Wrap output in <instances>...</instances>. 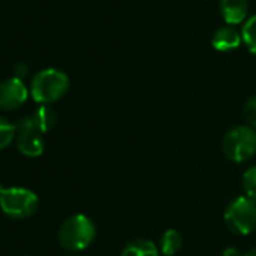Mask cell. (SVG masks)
I'll use <instances>...</instances> for the list:
<instances>
[{
	"mask_svg": "<svg viewBox=\"0 0 256 256\" xmlns=\"http://www.w3.org/2000/svg\"><path fill=\"white\" fill-rule=\"evenodd\" d=\"M70 89V77L58 68H46L38 71L30 82L32 98L42 104L48 106L60 100Z\"/></svg>",
	"mask_w": 256,
	"mask_h": 256,
	"instance_id": "1",
	"label": "cell"
},
{
	"mask_svg": "<svg viewBox=\"0 0 256 256\" xmlns=\"http://www.w3.org/2000/svg\"><path fill=\"white\" fill-rule=\"evenodd\" d=\"M95 224L84 214L68 217L59 228V242L70 252H82L88 248L95 240Z\"/></svg>",
	"mask_w": 256,
	"mask_h": 256,
	"instance_id": "2",
	"label": "cell"
},
{
	"mask_svg": "<svg viewBox=\"0 0 256 256\" xmlns=\"http://www.w3.org/2000/svg\"><path fill=\"white\" fill-rule=\"evenodd\" d=\"M223 154L234 163H244L256 154V130L250 125H236L224 134Z\"/></svg>",
	"mask_w": 256,
	"mask_h": 256,
	"instance_id": "3",
	"label": "cell"
},
{
	"mask_svg": "<svg viewBox=\"0 0 256 256\" xmlns=\"http://www.w3.org/2000/svg\"><path fill=\"white\" fill-rule=\"evenodd\" d=\"M38 196L24 187L4 188L0 186V208L12 218H28L38 210Z\"/></svg>",
	"mask_w": 256,
	"mask_h": 256,
	"instance_id": "4",
	"label": "cell"
},
{
	"mask_svg": "<svg viewBox=\"0 0 256 256\" xmlns=\"http://www.w3.org/2000/svg\"><path fill=\"white\" fill-rule=\"evenodd\" d=\"M224 223L238 235L250 234L256 228V202L247 196L234 199L224 210Z\"/></svg>",
	"mask_w": 256,
	"mask_h": 256,
	"instance_id": "5",
	"label": "cell"
},
{
	"mask_svg": "<svg viewBox=\"0 0 256 256\" xmlns=\"http://www.w3.org/2000/svg\"><path fill=\"white\" fill-rule=\"evenodd\" d=\"M29 96V90L22 78L11 77L0 83V108L16 110L22 107Z\"/></svg>",
	"mask_w": 256,
	"mask_h": 256,
	"instance_id": "6",
	"label": "cell"
},
{
	"mask_svg": "<svg viewBox=\"0 0 256 256\" xmlns=\"http://www.w3.org/2000/svg\"><path fill=\"white\" fill-rule=\"evenodd\" d=\"M222 18L229 24H241L247 18L248 2L247 0H220L218 4Z\"/></svg>",
	"mask_w": 256,
	"mask_h": 256,
	"instance_id": "7",
	"label": "cell"
},
{
	"mask_svg": "<svg viewBox=\"0 0 256 256\" xmlns=\"http://www.w3.org/2000/svg\"><path fill=\"white\" fill-rule=\"evenodd\" d=\"M242 36L241 34L234 29L232 26H224L220 28L214 32L212 38H211V44L217 52H232L235 48H238L241 46Z\"/></svg>",
	"mask_w": 256,
	"mask_h": 256,
	"instance_id": "8",
	"label": "cell"
},
{
	"mask_svg": "<svg viewBox=\"0 0 256 256\" xmlns=\"http://www.w3.org/2000/svg\"><path fill=\"white\" fill-rule=\"evenodd\" d=\"M17 146L18 151L26 157H40L44 152L46 144L41 138V133L32 130H22L17 138Z\"/></svg>",
	"mask_w": 256,
	"mask_h": 256,
	"instance_id": "9",
	"label": "cell"
},
{
	"mask_svg": "<svg viewBox=\"0 0 256 256\" xmlns=\"http://www.w3.org/2000/svg\"><path fill=\"white\" fill-rule=\"evenodd\" d=\"M120 256H158V247L151 240L138 238L122 248Z\"/></svg>",
	"mask_w": 256,
	"mask_h": 256,
	"instance_id": "10",
	"label": "cell"
},
{
	"mask_svg": "<svg viewBox=\"0 0 256 256\" xmlns=\"http://www.w3.org/2000/svg\"><path fill=\"white\" fill-rule=\"evenodd\" d=\"M34 120V126L38 133H48L52 132L56 122H58V114L56 112L48 107V106H41L35 113L30 114Z\"/></svg>",
	"mask_w": 256,
	"mask_h": 256,
	"instance_id": "11",
	"label": "cell"
},
{
	"mask_svg": "<svg viewBox=\"0 0 256 256\" xmlns=\"http://www.w3.org/2000/svg\"><path fill=\"white\" fill-rule=\"evenodd\" d=\"M182 246V236L176 229H168L160 236V252L164 256H174Z\"/></svg>",
	"mask_w": 256,
	"mask_h": 256,
	"instance_id": "12",
	"label": "cell"
},
{
	"mask_svg": "<svg viewBox=\"0 0 256 256\" xmlns=\"http://www.w3.org/2000/svg\"><path fill=\"white\" fill-rule=\"evenodd\" d=\"M241 36L248 52L256 56V16H252L250 18L246 20L241 30Z\"/></svg>",
	"mask_w": 256,
	"mask_h": 256,
	"instance_id": "13",
	"label": "cell"
},
{
	"mask_svg": "<svg viewBox=\"0 0 256 256\" xmlns=\"http://www.w3.org/2000/svg\"><path fill=\"white\" fill-rule=\"evenodd\" d=\"M17 136V125L0 116V151L8 148Z\"/></svg>",
	"mask_w": 256,
	"mask_h": 256,
	"instance_id": "14",
	"label": "cell"
},
{
	"mask_svg": "<svg viewBox=\"0 0 256 256\" xmlns=\"http://www.w3.org/2000/svg\"><path fill=\"white\" fill-rule=\"evenodd\" d=\"M242 188L246 196L256 202V166H252L242 174Z\"/></svg>",
	"mask_w": 256,
	"mask_h": 256,
	"instance_id": "15",
	"label": "cell"
},
{
	"mask_svg": "<svg viewBox=\"0 0 256 256\" xmlns=\"http://www.w3.org/2000/svg\"><path fill=\"white\" fill-rule=\"evenodd\" d=\"M242 116L247 122V125H250L252 128L256 130V95L250 96L244 107H242Z\"/></svg>",
	"mask_w": 256,
	"mask_h": 256,
	"instance_id": "16",
	"label": "cell"
},
{
	"mask_svg": "<svg viewBox=\"0 0 256 256\" xmlns=\"http://www.w3.org/2000/svg\"><path fill=\"white\" fill-rule=\"evenodd\" d=\"M28 72H29V65L26 64V62H17L16 64V66H14V74H16V77L17 78H24L26 76H28Z\"/></svg>",
	"mask_w": 256,
	"mask_h": 256,
	"instance_id": "17",
	"label": "cell"
},
{
	"mask_svg": "<svg viewBox=\"0 0 256 256\" xmlns=\"http://www.w3.org/2000/svg\"><path fill=\"white\" fill-rule=\"evenodd\" d=\"M223 256H241V253H240V250L235 248V247H228V248H224Z\"/></svg>",
	"mask_w": 256,
	"mask_h": 256,
	"instance_id": "18",
	"label": "cell"
},
{
	"mask_svg": "<svg viewBox=\"0 0 256 256\" xmlns=\"http://www.w3.org/2000/svg\"><path fill=\"white\" fill-rule=\"evenodd\" d=\"M242 256H256V246H254V247H252L250 250H247Z\"/></svg>",
	"mask_w": 256,
	"mask_h": 256,
	"instance_id": "19",
	"label": "cell"
}]
</instances>
